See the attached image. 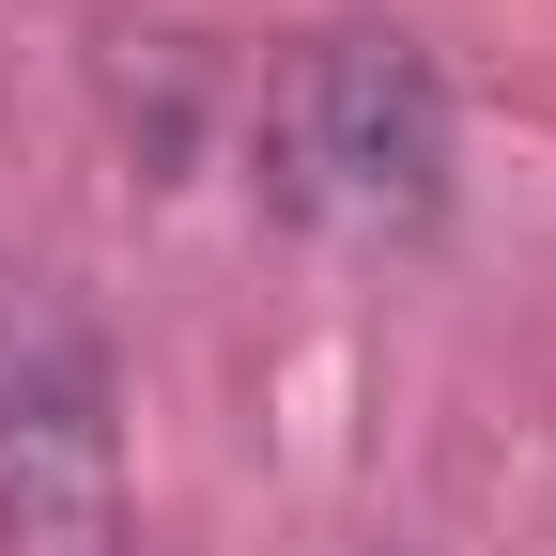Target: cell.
Masks as SVG:
<instances>
[{
  "label": "cell",
  "instance_id": "obj_1",
  "mask_svg": "<svg viewBox=\"0 0 556 556\" xmlns=\"http://www.w3.org/2000/svg\"><path fill=\"white\" fill-rule=\"evenodd\" d=\"M263 201L325 248H402L448 217V78L417 31H309L263 78Z\"/></svg>",
  "mask_w": 556,
  "mask_h": 556
},
{
  "label": "cell",
  "instance_id": "obj_2",
  "mask_svg": "<svg viewBox=\"0 0 556 556\" xmlns=\"http://www.w3.org/2000/svg\"><path fill=\"white\" fill-rule=\"evenodd\" d=\"M0 556H124L109 340L62 294H0Z\"/></svg>",
  "mask_w": 556,
  "mask_h": 556
}]
</instances>
